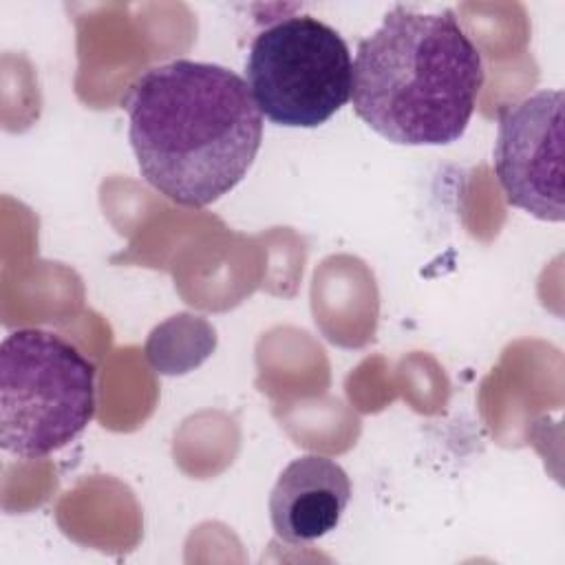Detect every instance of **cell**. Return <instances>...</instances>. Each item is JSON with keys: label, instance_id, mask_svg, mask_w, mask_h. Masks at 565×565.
<instances>
[{"label": "cell", "instance_id": "4", "mask_svg": "<svg viewBox=\"0 0 565 565\" xmlns=\"http://www.w3.org/2000/svg\"><path fill=\"white\" fill-rule=\"evenodd\" d=\"M245 82L269 121L318 128L351 99L353 60L327 22L307 13L285 15L254 35Z\"/></svg>", "mask_w": 565, "mask_h": 565}, {"label": "cell", "instance_id": "2", "mask_svg": "<svg viewBox=\"0 0 565 565\" xmlns=\"http://www.w3.org/2000/svg\"><path fill=\"white\" fill-rule=\"evenodd\" d=\"M483 60L455 11L395 4L358 42L351 102L355 115L399 146H448L470 124L483 86Z\"/></svg>", "mask_w": 565, "mask_h": 565}, {"label": "cell", "instance_id": "1", "mask_svg": "<svg viewBox=\"0 0 565 565\" xmlns=\"http://www.w3.org/2000/svg\"><path fill=\"white\" fill-rule=\"evenodd\" d=\"M124 108L141 177L183 207L230 194L263 143V115L247 82L221 64L152 66L130 84Z\"/></svg>", "mask_w": 565, "mask_h": 565}, {"label": "cell", "instance_id": "6", "mask_svg": "<svg viewBox=\"0 0 565 565\" xmlns=\"http://www.w3.org/2000/svg\"><path fill=\"white\" fill-rule=\"evenodd\" d=\"M351 501L347 470L324 455L289 461L269 494V519L285 543L302 545L327 536Z\"/></svg>", "mask_w": 565, "mask_h": 565}, {"label": "cell", "instance_id": "5", "mask_svg": "<svg viewBox=\"0 0 565 565\" xmlns=\"http://www.w3.org/2000/svg\"><path fill=\"white\" fill-rule=\"evenodd\" d=\"M494 174L510 205L561 223L563 205V90H539L499 113Z\"/></svg>", "mask_w": 565, "mask_h": 565}, {"label": "cell", "instance_id": "3", "mask_svg": "<svg viewBox=\"0 0 565 565\" xmlns=\"http://www.w3.org/2000/svg\"><path fill=\"white\" fill-rule=\"evenodd\" d=\"M95 364L66 338L24 327L0 344V448L42 459L95 417Z\"/></svg>", "mask_w": 565, "mask_h": 565}]
</instances>
